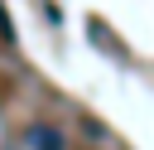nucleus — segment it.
<instances>
[{
  "label": "nucleus",
  "instance_id": "f03ea898",
  "mask_svg": "<svg viewBox=\"0 0 154 150\" xmlns=\"http://www.w3.org/2000/svg\"><path fill=\"white\" fill-rule=\"evenodd\" d=\"M0 39H14V29H10V15H5V5H0Z\"/></svg>",
  "mask_w": 154,
  "mask_h": 150
},
{
  "label": "nucleus",
  "instance_id": "f257e3e1",
  "mask_svg": "<svg viewBox=\"0 0 154 150\" xmlns=\"http://www.w3.org/2000/svg\"><path fill=\"white\" fill-rule=\"evenodd\" d=\"M29 150H63V135L53 126H29Z\"/></svg>",
  "mask_w": 154,
  "mask_h": 150
}]
</instances>
